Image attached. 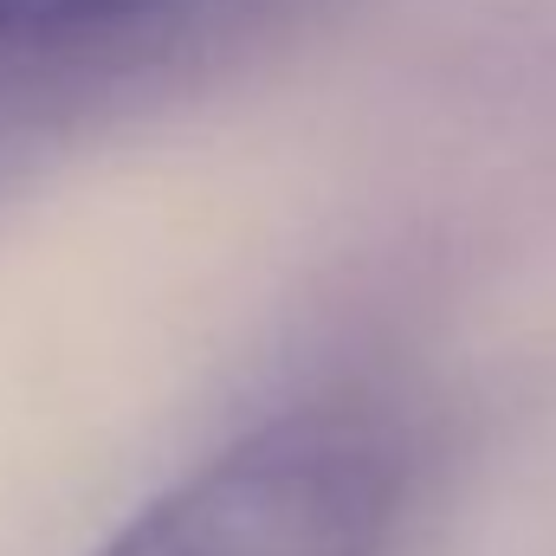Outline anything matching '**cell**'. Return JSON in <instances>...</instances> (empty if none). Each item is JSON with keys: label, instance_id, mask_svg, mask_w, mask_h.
<instances>
[{"label": "cell", "instance_id": "cell-1", "mask_svg": "<svg viewBox=\"0 0 556 556\" xmlns=\"http://www.w3.org/2000/svg\"><path fill=\"white\" fill-rule=\"evenodd\" d=\"M408 466L389 415L291 408L181 472L91 556H382Z\"/></svg>", "mask_w": 556, "mask_h": 556}, {"label": "cell", "instance_id": "cell-2", "mask_svg": "<svg viewBox=\"0 0 556 556\" xmlns=\"http://www.w3.org/2000/svg\"><path fill=\"white\" fill-rule=\"evenodd\" d=\"M181 0H0V39H78L104 26H130Z\"/></svg>", "mask_w": 556, "mask_h": 556}]
</instances>
